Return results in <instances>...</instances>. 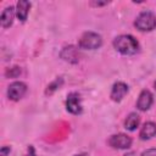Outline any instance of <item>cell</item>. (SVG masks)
Segmentation results:
<instances>
[{
    "label": "cell",
    "mask_w": 156,
    "mask_h": 156,
    "mask_svg": "<svg viewBox=\"0 0 156 156\" xmlns=\"http://www.w3.org/2000/svg\"><path fill=\"white\" fill-rule=\"evenodd\" d=\"M112 45L122 55H134L139 51V43L130 34H121L116 37Z\"/></svg>",
    "instance_id": "cell-1"
},
{
    "label": "cell",
    "mask_w": 156,
    "mask_h": 156,
    "mask_svg": "<svg viewBox=\"0 0 156 156\" xmlns=\"http://www.w3.org/2000/svg\"><path fill=\"white\" fill-rule=\"evenodd\" d=\"M134 27L140 32H150L156 28V16L151 11H141L135 21Z\"/></svg>",
    "instance_id": "cell-2"
},
{
    "label": "cell",
    "mask_w": 156,
    "mask_h": 156,
    "mask_svg": "<svg viewBox=\"0 0 156 156\" xmlns=\"http://www.w3.org/2000/svg\"><path fill=\"white\" fill-rule=\"evenodd\" d=\"M102 45V37L95 32H84L78 40V48L84 50H95Z\"/></svg>",
    "instance_id": "cell-3"
},
{
    "label": "cell",
    "mask_w": 156,
    "mask_h": 156,
    "mask_svg": "<svg viewBox=\"0 0 156 156\" xmlns=\"http://www.w3.org/2000/svg\"><path fill=\"white\" fill-rule=\"evenodd\" d=\"M132 138L124 133H117L110 136L108 139V145L112 149H117V150H126L129 149L132 146Z\"/></svg>",
    "instance_id": "cell-4"
},
{
    "label": "cell",
    "mask_w": 156,
    "mask_h": 156,
    "mask_svg": "<svg viewBox=\"0 0 156 156\" xmlns=\"http://www.w3.org/2000/svg\"><path fill=\"white\" fill-rule=\"evenodd\" d=\"M27 93V84L23 82H12L7 87V98L12 101H18L21 100Z\"/></svg>",
    "instance_id": "cell-5"
},
{
    "label": "cell",
    "mask_w": 156,
    "mask_h": 156,
    "mask_svg": "<svg viewBox=\"0 0 156 156\" xmlns=\"http://www.w3.org/2000/svg\"><path fill=\"white\" fill-rule=\"evenodd\" d=\"M66 108L69 113L72 115H79L83 111L82 107V98L78 93L72 91L67 95V100H66Z\"/></svg>",
    "instance_id": "cell-6"
},
{
    "label": "cell",
    "mask_w": 156,
    "mask_h": 156,
    "mask_svg": "<svg viewBox=\"0 0 156 156\" xmlns=\"http://www.w3.org/2000/svg\"><path fill=\"white\" fill-rule=\"evenodd\" d=\"M60 57L68 63L76 65L79 62V51L74 45H68L62 48V50L60 51Z\"/></svg>",
    "instance_id": "cell-7"
},
{
    "label": "cell",
    "mask_w": 156,
    "mask_h": 156,
    "mask_svg": "<svg viewBox=\"0 0 156 156\" xmlns=\"http://www.w3.org/2000/svg\"><path fill=\"white\" fill-rule=\"evenodd\" d=\"M128 85L124 82H116L112 85L111 93H110V98L112 101L115 102H119L123 100V98L128 94Z\"/></svg>",
    "instance_id": "cell-8"
},
{
    "label": "cell",
    "mask_w": 156,
    "mask_h": 156,
    "mask_svg": "<svg viewBox=\"0 0 156 156\" xmlns=\"http://www.w3.org/2000/svg\"><path fill=\"white\" fill-rule=\"evenodd\" d=\"M152 102H154V96H152L151 91L147 90V89H144V90L140 91L139 98L136 100V108L139 111H143V112L147 111L151 107Z\"/></svg>",
    "instance_id": "cell-9"
},
{
    "label": "cell",
    "mask_w": 156,
    "mask_h": 156,
    "mask_svg": "<svg viewBox=\"0 0 156 156\" xmlns=\"http://www.w3.org/2000/svg\"><path fill=\"white\" fill-rule=\"evenodd\" d=\"M16 16V9L13 6H7L2 10V13H1V17H0V23H1V27L4 29L6 28H10L13 23V18Z\"/></svg>",
    "instance_id": "cell-10"
},
{
    "label": "cell",
    "mask_w": 156,
    "mask_h": 156,
    "mask_svg": "<svg viewBox=\"0 0 156 156\" xmlns=\"http://www.w3.org/2000/svg\"><path fill=\"white\" fill-rule=\"evenodd\" d=\"M30 6H32V4L29 1H27V0H20L17 2V5H16V16H17L18 21H21V22H26L27 21Z\"/></svg>",
    "instance_id": "cell-11"
},
{
    "label": "cell",
    "mask_w": 156,
    "mask_h": 156,
    "mask_svg": "<svg viewBox=\"0 0 156 156\" xmlns=\"http://www.w3.org/2000/svg\"><path fill=\"white\" fill-rule=\"evenodd\" d=\"M156 135V123L155 122H145L139 132V138L141 140H149Z\"/></svg>",
    "instance_id": "cell-12"
},
{
    "label": "cell",
    "mask_w": 156,
    "mask_h": 156,
    "mask_svg": "<svg viewBox=\"0 0 156 156\" xmlns=\"http://www.w3.org/2000/svg\"><path fill=\"white\" fill-rule=\"evenodd\" d=\"M140 124V116L136 112H130L126 121H124V128L129 132H134Z\"/></svg>",
    "instance_id": "cell-13"
},
{
    "label": "cell",
    "mask_w": 156,
    "mask_h": 156,
    "mask_svg": "<svg viewBox=\"0 0 156 156\" xmlns=\"http://www.w3.org/2000/svg\"><path fill=\"white\" fill-rule=\"evenodd\" d=\"M62 85H63V78H62V77L55 78L51 83L48 84V87H46V89H45V95H46V96L52 95V94H54L56 90H58Z\"/></svg>",
    "instance_id": "cell-14"
},
{
    "label": "cell",
    "mask_w": 156,
    "mask_h": 156,
    "mask_svg": "<svg viewBox=\"0 0 156 156\" xmlns=\"http://www.w3.org/2000/svg\"><path fill=\"white\" fill-rule=\"evenodd\" d=\"M21 67H18V66H13V67H9V68H6V71H5V77L6 78H17L20 74H21Z\"/></svg>",
    "instance_id": "cell-15"
},
{
    "label": "cell",
    "mask_w": 156,
    "mask_h": 156,
    "mask_svg": "<svg viewBox=\"0 0 156 156\" xmlns=\"http://www.w3.org/2000/svg\"><path fill=\"white\" fill-rule=\"evenodd\" d=\"M10 152H11V147L7 146V145H5L0 149V156H9Z\"/></svg>",
    "instance_id": "cell-16"
},
{
    "label": "cell",
    "mask_w": 156,
    "mask_h": 156,
    "mask_svg": "<svg viewBox=\"0 0 156 156\" xmlns=\"http://www.w3.org/2000/svg\"><path fill=\"white\" fill-rule=\"evenodd\" d=\"M140 156H156V149H147L143 151Z\"/></svg>",
    "instance_id": "cell-17"
},
{
    "label": "cell",
    "mask_w": 156,
    "mask_h": 156,
    "mask_svg": "<svg viewBox=\"0 0 156 156\" xmlns=\"http://www.w3.org/2000/svg\"><path fill=\"white\" fill-rule=\"evenodd\" d=\"M108 4V1H90V5L91 6H94V7H100V6H105V5H107Z\"/></svg>",
    "instance_id": "cell-18"
},
{
    "label": "cell",
    "mask_w": 156,
    "mask_h": 156,
    "mask_svg": "<svg viewBox=\"0 0 156 156\" xmlns=\"http://www.w3.org/2000/svg\"><path fill=\"white\" fill-rule=\"evenodd\" d=\"M24 156H37V155H35V151H34V147H33L32 145H29V147H28V154L24 155Z\"/></svg>",
    "instance_id": "cell-19"
},
{
    "label": "cell",
    "mask_w": 156,
    "mask_h": 156,
    "mask_svg": "<svg viewBox=\"0 0 156 156\" xmlns=\"http://www.w3.org/2000/svg\"><path fill=\"white\" fill-rule=\"evenodd\" d=\"M154 88H155V89H156V82H155V83H154Z\"/></svg>",
    "instance_id": "cell-20"
},
{
    "label": "cell",
    "mask_w": 156,
    "mask_h": 156,
    "mask_svg": "<svg viewBox=\"0 0 156 156\" xmlns=\"http://www.w3.org/2000/svg\"><path fill=\"white\" fill-rule=\"evenodd\" d=\"M74 156H84V155H74Z\"/></svg>",
    "instance_id": "cell-21"
}]
</instances>
